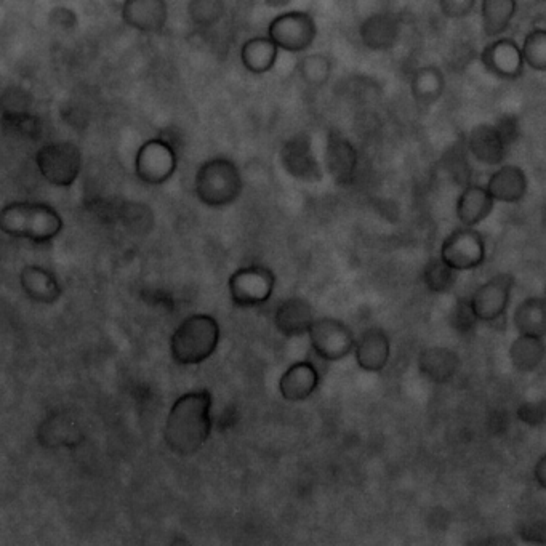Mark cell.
<instances>
[{"label": "cell", "mask_w": 546, "mask_h": 546, "mask_svg": "<svg viewBox=\"0 0 546 546\" xmlns=\"http://www.w3.org/2000/svg\"><path fill=\"white\" fill-rule=\"evenodd\" d=\"M212 428V394L207 390L189 391L170 407L164 441L173 454L189 457L209 441Z\"/></svg>", "instance_id": "cell-1"}, {"label": "cell", "mask_w": 546, "mask_h": 546, "mask_svg": "<svg viewBox=\"0 0 546 546\" xmlns=\"http://www.w3.org/2000/svg\"><path fill=\"white\" fill-rule=\"evenodd\" d=\"M65 221L52 205L44 202H12L0 212V229L7 236L33 244H49L60 236Z\"/></svg>", "instance_id": "cell-2"}, {"label": "cell", "mask_w": 546, "mask_h": 546, "mask_svg": "<svg viewBox=\"0 0 546 546\" xmlns=\"http://www.w3.org/2000/svg\"><path fill=\"white\" fill-rule=\"evenodd\" d=\"M244 178L229 157H212L202 162L194 175V194L205 207L225 209L241 197Z\"/></svg>", "instance_id": "cell-3"}, {"label": "cell", "mask_w": 546, "mask_h": 546, "mask_svg": "<svg viewBox=\"0 0 546 546\" xmlns=\"http://www.w3.org/2000/svg\"><path fill=\"white\" fill-rule=\"evenodd\" d=\"M220 324L210 314H191L170 338V354L180 366H197L212 358L220 345Z\"/></svg>", "instance_id": "cell-4"}, {"label": "cell", "mask_w": 546, "mask_h": 546, "mask_svg": "<svg viewBox=\"0 0 546 546\" xmlns=\"http://www.w3.org/2000/svg\"><path fill=\"white\" fill-rule=\"evenodd\" d=\"M519 122L516 117L505 116L492 124H479L466 137V151L484 165H500L518 141Z\"/></svg>", "instance_id": "cell-5"}, {"label": "cell", "mask_w": 546, "mask_h": 546, "mask_svg": "<svg viewBox=\"0 0 546 546\" xmlns=\"http://www.w3.org/2000/svg\"><path fill=\"white\" fill-rule=\"evenodd\" d=\"M37 172L55 188H69L81 177L82 153L73 141H50L37 149Z\"/></svg>", "instance_id": "cell-6"}, {"label": "cell", "mask_w": 546, "mask_h": 546, "mask_svg": "<svg viewBox=\"0 0 546 546\" xmlns=\"http://www.w3.org/2000/svg\"><path fill=\"white\" fill-rule=\"evenodd\" d=\"M266 36L278 45L281 52L305 53L318 37V25L311 13L305 10H289L279 13L269 21Z\"/></svg>", "instance_id": "cell-7"}, {"label": "cell", "mask_w": 546, "mask_h": 546, "mask_svg": "<svg viewBox=\"0 0 546 546\" xmlns=\"http://www.w3.org/2000/svg\"><path fill=\"white\" fill-rule=\"evenodd\" d=\"M178 162V148L170 138H149L138 148L135 173L145 185H164L177 172Z\"/></svg>", "instance_id": "cell-8"}, {"label": "cell", "mask_w": 546, "mask_h": 546, "mask_svg": "<svg viewBox=\"0 0 546 546\" xmlns=\"http://www.w3.org/2000/svg\"><path fill=\"white\" fill-rule=\"evenodd\" d=\"M276 276L261 265L239 268L228 281L229 298L237 308H255L265 305L273 297Z\"/></svg>", "instance_id": "cell-9"}, {"label": "cell", "mask_w": 546, "mask_h": 546, "mask_svg": "<svg viewBox=\"0 0 546 546\" xmlns=\"http://www.w3.org/2000/svg\"><path fill=\"white\" fill-rule=\"evenodd\" d=\"M308 337L314 353L322 361H342L353 353L356 346L353 332L340 319H316L308 330Z\"/></svg>", "instance_id": "cell-10"}, {"label": "cell", "mask_w": 546, "mask_h": 546, "mask_svg": "<svg viewBox=\"0 0 546 546\" xmlns=\"http://www.w3.org/2000/svg\"><path fill=\"white\" fill-rule=\"evenodd\" d=\"M439 257L458 273L471 271L486 261V241L476 229L463 226L444 239Z\"/></svg>", "instance_id": "cell-11"}, {"label": "cell", "mask_w": 546, "mask_h": 546, "mask_svg": "<svg viewBox=\"0 0 546 546\" xmlns=\"http://www.w3.org/2000/svg\"><path fill=\"white\" fill-rule=\"evenodd\" d=\"M514 286H516V279L513 274L502 273L487 279L484 284L474 290L470 302L479 322L489 324L505 316L510 306Z\"/></svg>", "instance_id": "cell-12"}, {"label": "cell", "mask_w": 546, "mask_h": 546, "mask_svg": "<svg viewBox=\"0 0 546 546\" xmlns=\"http://www.w3.org/2000/svg\"><path fill=\"white\" fill-rule=\"evenodd\" d=\"M279 161L287 175L303 183L322 180V165L314 153L310 135L298 133L284 141L279 151Z\"/></svg>", "instance_id": "cell-13"}, {"label": "cell", "mask_w": 546, "mask_h": 546, "mask_svg": "<svg viewBox=\"0 0 546 546\" xmlns=\"http://www.w3.org/2000/svg\"><path fill=\"white\" fill-rule=\"evenodd\" d=\"M479 58L487 73L502 81H516L526 68L521 45L511 37L492 39V42L482 49Z\"/></svg>", "instance_id": "cell-14"}, {"label": "cell", "mask_w": 546, "mask_h": 546, "mask_svg": "<svg viewBox=\"0 0 546 546\" xmlns=\"http://www.w3.org/2000/svg\"><path fill=\"white\" fill-rule=\"evenodd\" d=\"M121 18L125 25L141 34H159L169 23L167 0H124Z\"/></svg>", "instance_id": "cell-15"}, {"label": "cell", "mask_w": 546, "mask_h": 546, "mask_svg": "<svg viewBox=\"0 0 546 546\" xmlns=\"http://www.w3.org/2000/svg\"><path fill=\"white\" fill-rule=\"evenodd\" d=\"M327 172L340 186H348L356 180L359 170V151L345 135L340 132L329 133L326 143Z\"/></svg>", "instance_id": "cell-16"}, {"label": "cell", "mask_w": 546, "mask_h": 546, "mask_svg": "<svg viewBox=\"0 0 546 546\" xmlns=\"http://www.w3.org/2000/svg\"><path fill=\"white\" fill-rule=\"evenodd\" d=\"M402 20L393 12L372 13L359 25V39L367 50L388 52L398 44Z\"/></svg>", "instance_id": "cell-17"}, {"label": "cell", "mask_w": 546, "mask_h": 546, "mask_svg": "<svg viewBox=\"0 0 546 546\" xmlns=\"http://www.w3.org/2000/svg\"><path fill=\"white\" fill-rule=\"evenodd\" d=\"M354 358L364 372H382L391 358V340L385 330L370 327L364 330L354 346Z\"/></svg>", "instance_id": "cell-18"}, {"label": "cell", "mask_w": 546, "mask_h": 546, "mask_svg": "<svg viewBox=\"0 0 546 546\" xmlns=\"http://www.w3.org/2000/svg\"><path fill=\"white\" fill-rule=\"evenodd\" d=\"M417 367L428 382L446 385L460 370V356L447 346H428L418 354Z\"/></svg>", "instance_id": "cell-19"}, {"label": "cell", "mask_w": 546, "mask_h": 546, "mask_svg": "<svg viewBox=\"0 0 546 546\" xmlns=\"http://www.w3.org/2000/svg\"><path fill=\"white\" fill-rule=\"evenodd\" d=\"M20 286L23 294L39 305H53L63 294V287L55 273L39 265L21 269Z\"/></svg>", "instance_id": "cell-20"}, {"label": "cell", "mask_w": 546, "mask_h": 546, "mask_svg": "<svg viewBox=\"0 0 546 546\" xmlns=\"http://www.w3.org/2000/svg\"><path fill=\"white\" fill-rule=\"evenodd\" d=\"M321 375L313 362H295L282 374L279 391L282 398L289 402H302L313 396L318 390Z\"/></svg>", "instance_id": "cell-21"}, {"label": "cell", "mask_w": 546, "mask_h": 546, "mask_svg": "<svg viewBox=\"0 0 546 546\" xmlns=\"http://www.w3.org/2000/svg\"><path fill=\"white\" fill-rule=\"evenodd\" d=\"M314 321L316 318H314L313 308L302 297L287 298L274 313L276 329L284 337H300V335L308 334Z\"/></svg>", "instance_id": "cell-22"}, {"label": "cell", "mask_w": 546, "mask_h": 546, "mask_svg": "<svg viewBox=\"0 0 546 546\" xmlns=\"http://www.w3.org/2000/svg\"><path fill=\"white\" fill-rule=\"evenodd\" d=\"M527 177L518 165H502L487 181V191L495 202L518 204L527 194Z\"/></svg>", "instance_id": "cell-23"}, {"label": "cell", "mask_w": 546, "mask_h": 546, "mask_svg": "<svg viewBox=\"0 0 546 546\" xmlns=\"http://www.w3.org/2000/svg\"><path fill=\"white\" fill-rule=\"evenodd\" d=\"M494 205V197L490 196L486 186L468 185L457 197L455 215L463 226L474 228L489 217Z\"/></svg>", "instance_id": "cell-24"}, {"label": "cell", "mask_w": 546, "mask_h": 546, "mask_svg": "<svg viewBox=\"0 0 546 546\" xmlns=\"http://www.w3.org/2000/svg\"><path fill=\"white\" fill-rule=\"evenodd\" d=\"M82 438L79 426L65 414L50 415L37 430V441L47 449H74Z\"/></svg>", "instance_id": "cell-25"}, {"label": "cell", "mask_w": 546, "mask_h": 546, "mask_svg": "<svg viewBox=\"0 0 546 546\" xmlns=\"http://www.w3.org/2000/svg\"><path fill=\"white\" fill-rule=\"evenodd\" d=\"M279 53L278 45L274 44L268 36L250 37L242 44L239 58L241 65L244 66L247 73L253 76H263L273 71L278 63Z\"/></svg>", "instance_id": "cell-26"}, {"label": "cell", "mask_w": 546, "mask_h": 546, "mask_svg": "<svg viewBox=\"0 0 546 546\" xmlns=\"http://www.w3.org/2000/svg\"><path fill=\"white\" fill-rule=\"evenodd\" d=\"M518 13V0H481V26L484 36L497 39L510 29Z\"/></svg>", "instance_id": "cell-27"}, {"label": "cell", "mask_w": 546, "mask_h": 546, "mask_svg": "<svg viewBox=\"0 0 546 546\" xmlns=\"http://www.w3.org/2000/svg\"><path fill=\"white\" fill-rule=\"evenodd\" d=\"M514 327L519 335L546 337V298L529 297L519 303L513 314Z\"/></svg>", "instance_id": "cell-28"}, {"label": "cell", "mask_w": 546, "mask_h": 546, "mask_svg": "<svg viewBox=\"0 0 546 546\" xmlns=\"http://www.w3.org/2000/svg\"><path fill=\"white\" fill-rule=\"evenodd\" d=\"M410 89H412V95L417 103L430 106L442 97V93L446 89V77L438 66H422L412 76Z\"/></svg>", "instance_id": "cell-29"}, {"label": "cell", "mask_w": 546, "mask_h": 546, "mask_svg": "<svg viewBox=\"0 0 546 546\" xmlns=\"http://www.w3.org/2000/svg\"><path fill=\"white\" fill-rule=\"evenodd\" d=\"M546 346L543 338L519 335L510 348V361L514 369L522 374L534 372L545 361Z\"/></svg>", "instance_id": "cell-30"}, {"label": "cell", "mask_w": 546, "mask_h": 546, "mask_svg": "<svg viewBox=\"0 0 546 546\" xmlns=\"http://www.w3.org/2000/svg\"><path fill=\"white\" fill-rule=\"evenodd\" d=\"M188 20L199 31H209L223 20L226 13L225 0H189Z\"/></svg>", "instance_id": "cell-31"}, {"label": "cell", "mask_w": 546, "mask_h": 546, "mask_svg": "<svg viewBox=\"0 0 546 546\" xmlns=\"http://www.w3.org/2000/svg\"><path fill=\"white\" fill-rule=\"evenodd\" d=\"M334 71V61L326 53H308L297 63V73L311 87H321L329 82Z\"/></svg>", "instance_id": "cell-32"}, {"label": "cell", "mask_w": 546, "mask_h": 546, "mask_svg": "<svg viewBox=\"0 0 546 546\" xmlns=\"http://www.w3.org/2000/svg\"><path fill=\"white\" fill-rule=\"evenodd\" d=\"M458 271L450 268L441 257L431 258L423 268V284L431 294H446L457 284Z\"/></svg>", "instance_id": "cell-33"}, {"label": "cell", "mask_w": 546, "mask_h": 546, "mask_svg": "<svg viewBox=\"0 0 546 546\" xmlns=\"http://www.w3.org/2000/svg\"><path fill=\"white\" fill-rule=\"evenodd\" d=\"M527 68L546 73V28L530 29L521 44Z\"/></svg>", "instance_id": "cell-34"}, {"label": "cell", "mask_w": 546, "mask_h": 546, "mask_svg": "<svg viewBox=\"0 0 546 546\" xmlns=\"http://www.w3.org/2000/svg\"><path fill=\"white\" fill-rule=\"evenodd\" d=\"M450 327L457 332L460 337H470L476 332L479 319L474 314L473 306H471L470 297L458 298L454 308L450 311L449 316Z\"/></svg>", "instance_id": "cell-35"}, {"label": "cell", "mask_w": 546, "mask_h": 546, "mask_svg": "<svg viewBox=\"0 0 546 546\" xmlns=\"http://www.w3.org/2000/svg\"><path fill=\"white\" fill-rule=\"evenodd\" d=\"M519 422L526 426L545 425L546 423V401H529L524 402L518 407Z\"/></svg>", "instance_id": "cell-36"}, {"label": "cell", "mask_w": 546, "mask_h": 546, "mask_svg": "<svg viewBox=\"0 0 546 546\" xmlns=\"http://www.w3.org/2000/svg\"><path fill=\"white\" fill-rule=\"evenodd\" d=\"M478 0H439V10L447 20H463L470 17Z\"/></svg>", "instance_id": "cell-37"}, {"label": "cell", "mask_w": 546, "mask_h": 546, "mask_svg": "<svg viewBox=\"0 0 546 546\" xmlns=\"http://www.w3.org/2000/svg\"><path fill=\"white\" fill-rule=\"evenodd\" d=\"M518 535L521 540L532 545H546V522L538 519L522 522L518 527Z\"/></svg>", "instance_id": "cell-38"}, {"label": "cell", "mask_w": 546, "mask_h": 546, "mask_svg": "<svg viewBox=\"0 0 546 546\" xmlns=\"http://www.w3.org/2000/svg\"><path fill=\"white\" fill-rule=\"evenodd\" d=\"M447 172L452 175V178H454L455 183H458V185H471L470 164L466 162L465 154L458 153L457 149H455L454 156H450L449 159H447Z\"/></svg>", "instance_id": "cell-39"}, {"label": "cell", "mask_w": 546, "mask_h": 546, "mask_svg": "<svg viewBox=\"0 0 546 546\" xmlns=\"http://www.w3.org/2000/svg\"><path fill=\"white\" fill-rule=\"evenodd\" d=\"M77 15L68 7H57L50 12V23L58 29H74L77 26Z\"/></svg>", "instance_id": "cell-40"}, {"label": "cell", "mask_w": 546, "mask_h": 546, "mask_svg": "<svg viewBox=\"0 0 546 546\" xmlns=\"http://www.w3.org/2000/svg\"><path fill=\"white\" fill-rule=\"evenodd\" d=\"M490 430L495 434H503L510 426V417L505 412H494L490 418Z\"/></svg>", "instance_id": "cell-41"}, {"label": "cell", "mask_w": 546, "mask_h": 546, "mask_svg": "<svg viewBox=\"0 0 546 546\" xmlns=\"http://www.w3.org/2000/svg\"><path fill=\"white\" fill-rule=\"evenodd\" d=\"M534 478L538 486L546 490V455L538 458V462L535 463Z\"/></svg>", "instance_id": "cell-42"}, {"label": "cell", "mask_w": 546, "mask_h": 546, "mask_svg": "<svg viewBox=\"0 0 546 546\" xmlns=\"http://www.w3.org/2000/svg\"><path fill=\"white\" fill-rule=\"evenodd\" d=\"M266 5H268L269 9H286V7H289L290 4H292V0H263Z\"/></svg>", "instance_id": "cell-43"}, {"label": "cell", "mask_w": 546, "mask_h": 546, "mask_svg": "<svg viewBox=\"0 0 546 546\" xmlns=\"http://www.w3.org/2000/svg\"><path fill=\"white\" fill-rule=\"evenodd\" d=\"M545 298H546V287H545Z\"/></svg>", "instance_id": "cell-44"}]
</instances>
